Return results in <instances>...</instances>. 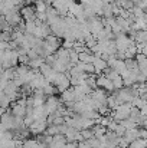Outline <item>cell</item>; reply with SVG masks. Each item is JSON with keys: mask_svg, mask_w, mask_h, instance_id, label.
<instances>
[{"mask_svg": "<svg viewBox=\"0 0 147 148\" xmlns=\"http://www.w3.org/2000/svg\"><path fill=\"white\" fill-rule=\"evenodd\" d=\"M48 128V121L46 119H35L33 124L29 127L30 132L35 134V135H39V134H43Z\"/></svg>", "mask_w": 147, "mask_h": 148, "instance_id": "obj_1", "label": "cell"}, {"mask_svg": "<svg viewBox=\"0 0 147 148\" xmlns=\"http://www.w3.org/2000/svg\"><path fill=\"white\" fill-rule=\"evenodd\" d=\"M33 7H35V6H30V4H23V6H22L20 13H22L23 20H26V22H29V20H38L36 12H35Z\"/></svg>", "mask_w": 147, "mask_h": 148, "instance_id": "obj_2", "label": "cell"}, {"mask_svg": "<svg viewBox=\"0 0 147 148\" xmlns=\"http://www.w3.org/2000/svg\"><path fill=\"white\" fill-rule=\"evenodd\" d=\"M10 112H12L14 116H22V118H25V116L28 115V106L14 102V103L10 106Z\"/></svg>", "mask_w": 147, "mask_h": 148, "instance_id": "obj_3", "label": "cell"}, {"mask_svg": "<svg viewBox=\"0 0 147 148\" xmlns=\"http://www.w3.org/2000/svg\"><path fill=\"white\" fill-rule=\"evenodd\" d=\"M92 63H94V66H95V73H98V75H101V73L108 68V62L104 60L101 56H95L94 60H92Z\"/></svg>", "mask_w": 147, "mask_h": 148, "instance_id": "obj_4", "label": "cell"}, {"mask_svg": "<svg viewBox=\"0 0 147 148\" xmlns=\"http://www.w3.org/2000/svg\"><path fill=\"white\" fill-rule=\"evenodd\" d=\"M59 99L56 98L55 95H50V97L46 98V106H48V109H49V114L56 112V109H58V108H59V105L62 103V101H59Z\"/></svg>", "mask_w": 147, "mask_h": 148, "instance_id": "obj_5", "label": "cell"}, {"mask_svg": "<svg viewBox=\"0 0 147 148\" xmlns=\"http://www.w3.org/2000/svg\"><path fill=\"white\" fill-rule=\"evenodd\" d=\"M110 68H112L114 71H117L120 75H123L126 71H127V65H126V60H123V59H115L112 63H110L108 65Z\"/></svg>", "mask_w": 147, "mask_h": 148, "instance_id": "obj_6", "label": "cell"}, {"mask_svg": "<svg viewBox=\"0 0 147 148\" xmlns=\"http://www.w3.org/2000/svg\"><path fill=\"white\" fill-rule=\"evenodd\" d=\"M126 140L128 141V143H133L134 140H137V138H140V130L139 128H131V130H127V132H126Z\"/></svg>", "mask_w": 147, "mask_h": 148, "instance_id": "obj_7", "label": "cell"}, {"mask_svg": "<svg viewBox=\"0 0 147 148\" xmlns=\"http://www.w3.org/2000/svg\"><path fill=\"white\" fill-rule=\"evenodd\" d=\"M45 62H46V59H45L43 56H39V58H36V59H30V62H29L28 65H29V68H32V69H39Z\"/></svg>", "mask_w": 147, "mask_h": 148, "instance_id": "obj_8", "label": "cell"}, {"mask_svg": "<svg viewBox=\"0 0 147 148\" xmlns=\"http://www.w3.org/2000/svg\"><path fill=\"white\" fill-rule=\"evenodd\" d=\"M39 71H41V73H42V75H43L46 79H48L52 73H53V68H52V65H49V63H46V62H45V63H43V65L39 68Z\"/></svg>", "mask_w": 147, "mask_h": 148, "instance_id": "obj_9", "label": "cell"}, {"mask_svg": "<svg viewBox=\"0 0 147 148\" xmlns=\"http://www.w3.org/2000/svg\"><path fill=\"white\" fill-rule=\"evenodd\" d=\"M128 148H147V140L144 138H137L133 143H130Z\"/></svg>", "mask_w": 147, "mask_h": 148, "instance_id": "obj_10", "label": "cell"}, {"mask_svg": "<svg viewBox=\"0 0 147 148\" xmlns=\"http://www.w3.org/2000/svg\"><path fill=\"white\" fill-rule=\"evenodd\" d=\"M42 89H43V92H45V95H46V97H50V95H55V94L58 92L56 86H55L53 84H50V82H48V84H46V85H45V86H43Z\"/></svg>", "mask_w": 147, "mask_h": 148, "instance_id": "obj_11", "label": "cell"}, {"mask_svg": "<svg viewBox=\"0 0 147 148\" xmlns=\"http://www.w3.org/2000/svg\"><path fill=\"white\" fill-rule=\"evenodd\" d=\"M36 29H38V22H36V20H29V22H26V33L35 35Z\"/></svg>", "mask_w": 147, "mask_h": 148, "instance_id": "obj_12", "label": "cell"}, {"mask_svg": "<svg viewBox=\"0 0 147 148\" xmlns=\"http://www.w3.org/2000/svg\"><path fill=\"white\" fill-rule=\"evenodd\" d=\"M97 78L98 76H95V75H88L87 76V79H85V84L90 86V88H92V89H95V88H98L97 85Z\"/></svg>", "mask_w": 147, "mask_h": 148, "instance_id": "obj_13", "label": "cell"}, {"mask_svg": "<svg viewBox=\"0 0 147 148\" xmlns=\"http://www.w3.org/2000/svg\"><path fill=\"white\" fill-rule=\"evenodd\" d=\"M112 84H114V88H115V91H118V89H121V88H124V86H126V85H124L123 75H118L115 79H112Z\"/></svg>", "mask_w": 147, "mask_h": 148, "instance_id": "obj_14", "label": "cell"}, {"mask_svg": "<svg viewBox=\"0 0 147 148\" xmlns=\"http://www.w3.org/2000/svg\"><path fill=\"white\" fill-rule=\"evenodd\" d=\"M41 143L38 140H25L23 141V147L25 148H39Z\"/></svg>", "mask_w": 147, "mask_h": 148, "instance_id": "obj_15", "label": "cell"}, {"mask_svg": "<svg viewBox=\"0 0 147 148\" xmlns=\"http://www.w3.org/2000/svg\"><path fill=\"white\" fill-rule=\"evenodd\" d=\"M75 39L74 38H65V40L62 42V46L65 48V49H74V46H75Z\"/></svg>", "mask_w": 147, "mask_h": 148, "instance_id": "obj_16", "label": "cell"}, {"mask_svg": "<svg viewBox=\"0 0 147 148\" xmlns=\"http://www.w3.org/2000/svg\"><path fill=\"white\" fill-rule=\"evenodd\" d=\"M45 134H48V135H56V134H61V131H59V125H55V124L48 125Z\"/></svg>", "mask_w": 147, "mask_h": 148, "instance_id": "obj_17", "label": "cell"}, {"mask_svg": "<svg viewBox=\"0 0 147 148\" xmlns=\"http://www.w3.org/2000/svg\"><path fill=\"white\" fill-rule=\"evenodd\" d=\"M131 103H133V106H137V108H140V109H141V108L147 103V101L143 98V97H136V98L133 99V102H131Z\"/></svg>", "mask_w": 147, "mask_h": 148, "instance_id": "obj_18", "label": "cell"}, {"mask_svg": "<svg viewBox=\"0 0 147 148\" xmlns=\"http://www.w3.org/2000/svg\"><path fill=\"white\" fill-rule=\"evenodd\" d=\"M120 124H123L127 130H131V128H137V124L131 119V118H126V119H123V121H120Z\"/></svg>", "mask_w": 147, "mask_h": 148, "instance_id": "obj_19", "label": "cell"}, {"mask_svg": "<svg viewBox=\"0 0 147 148\" xmlns=\"http://www.w3.org/2000/svg\"><path fill=\"white\" fill-rule=\"evenodd\" d=\"M69 60H71L74 65H77V63L79 62V53L75 49H69Z\"/></svg>", "mask_w": 147, "mask_h": 148, "instance_id": "obj_20", "label": "cell"}, {"mask_svg": "<svg viewBox=\"0 0 147 148\" xmlns=\"http://www.w3.org/2000/svg\"><path fill=\"white\" fill-rule=\"evenodd\" d=\"M35 7H36V12H48L49 4L46 1H35Z\"/></svg>", "mask_w": 147, "mask_h": 148, "instance_id": "obj_21", "label": "cell"}, {"mask_svg": "<svg viewBox=\"0 0 147 148\" xmlns=\"http://www.w3.org/2000/svg\"><path fill=\"white\" fill-rule=\"evenodd\" d=\"M131 13L136 16V17H143V14L146 13V10L143 9V7H140L139 4H136L134 7H133V10H131Z\"/></svg>", "mask_w": 147, "mask_h": 148, "instance_id": "obj_22", "label": "cell"}, {"mask_svg": "<svg viewBox=\"0 0 147 148\" xmlns=\"http://www.w3.org/2000/svg\"><path fill=\"white\" fill-rule=\"evenodd\" d=\"M84 72L88 75H94L95 73V66L94 63H84Z\"/></svg>", "mask_w": 147, "mask_h": 148, "instance_id": "obj_23", "label": "cell"}, {"mask_svg": "<svg viewBox=\"0 0 147 148\" xmlns=\"http://www.w3.org/2000/svg\"><path fill=\"white\" fill-rule=\"evenodd\" d=\"M126 132H127V128H126L123 124H118V127H117V130H115V134H117L118 137H124Z\"/></svg>", "mask_w": 147, "mask_h": 148, "instance_id": "obj_24", "label": "cell"}, {"mask_svg": "<svg viewBox=\"0 0 147 148\" xmlns=\"http://www.w3.org/2000/svg\"><path fill=\"white\" fill-rule=\"evenodd\" d=\"M118 124H120L118 121L112 119V121H111V124L108 125V128H107V130H110V131H115V130H117V127H118Z\"/></svg>", "mask_w": 147, "mask_h": 148, "instance_id": "obj_25", "label": "cell"}, {"mask_svg": "<svg viewBox=\"0 0 147 148\" xmlns=\"http://www.w3.org/2000/svg\"><path fill=\"white\" fill-rule=\"evenodd\" d=\"M78 148H92V147L88 143V140H84V141H79L78 143Z\"/></svg>", "mask_w": 147, "mask_h": 148, "instance_id": "obj_26", "label": "cell"}, {"mask_svg": "<svg viewBox=\"0 0 147 148\" xmlns=\"http://www.w3.org/2000/svg\"><path fill=\"white\" fill-rule=\"evenodd\" d=\"M140 112H141V115H147V103L140 109Z\"/></svg>", "mask_w": 147, "mask_h": 148, "instance_id": "obj_27", "label": "cell"}, {"mask_svg": "<svg viewBox=\"0 0 147 148\" xmlns=\"http://www.w3.org/2000/svg\"><path fill=\"white\" fill-rule=\"evenodd\" d=\"M114 1H117V0H104V3H114Z\"/></svg>", "mask_w": 147, "mask_h": 148, "instance_id": "obj_28", "label": "cell"}, {"mask_svg": "<svg viewBox=\"0 0 147 148\" xmlns=\"http://www.w3.org/2000/svg\"><path fill=\"white\" fill-rule=\"evenodd\" d=\"M131 1H134V3H136V4H137V3H140V1H141V0H131Z\"/></svg>", "mask_w": 147, "mask_h": 148, "instance_id": "obj_29", "label": "cell"}, {"mask_svg": "<svg viewBox=\"0 0 147 148\" xmlns=\"http://www.w3.org/2000/svg\"><path fill=\"white\" fill-rule=\"evenodd\" d=\"M144 84H146V86H147V81H146V82H144Z\"/></svg>", "mask_w": 147, "mask_h": 148, "instance_id": "obj_30", "label": "cell"}]
</instances>
